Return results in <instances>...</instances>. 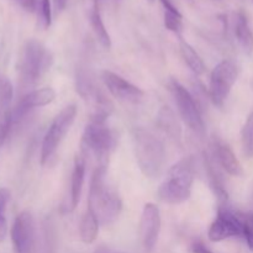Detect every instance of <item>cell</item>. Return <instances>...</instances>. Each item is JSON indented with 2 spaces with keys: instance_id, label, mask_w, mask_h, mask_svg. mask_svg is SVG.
I'll list each match as a JSON object with an SVG mask.
<instances>
[{
  "instance_id": "cell-4",
  "label": "cell",
  "mask_w": 253,
  "mask_h": 253,
  "mask_svg": "<svg viewBox=\"0 0 253 253\" xmlns=\"http://www.w3.org/2000/svg\"><path fill=\"white\" fill-rule=\"evenodd\" d=\"M53 56L44 44L36 40H30L25 43L20 54L17 71L22 85H35L51 69Z\"/></svg>"
},
{
  "instance_id": "cell-31",
  "label": "cell",
  "mask_w": 253,
  "mask_h": 253,
  "mask_svg": "<svg viewBox=\"0 0 253 253\" xmlns=\"http://www.w3.org/2000/svg\"><path fill=\"white\" fill-rule=\"evenodd\" d=\"M53 1V6L56 9L57 12H62L67 6V2L68 0H52Z\"/></svg>"
},
{
  "instance_id": "cell-16",
  "label": "cell",
  "mask_w": 253,
  "mask_h": 253,
  "mask_svg": "<svg viewBox=\"0 0 253 253\" xmlns=\"http://www.w3.org/2000/svg\"><path fill=\"white\" fill-rule=\"evenodd\" d=\"M84 177H85V160L83 156H77L71 177V193H69L68 204L66 207L67 212L73 211L78 207L83 190Z\"/></svg>"
},
{
  "instance_id": "cell-25",
  "label": "cell",
  "mask_w": 253,
  "mask_h": 253,
  "mask_svg": "<svg viewBox=\"0 0 253 253\" xmlns=\"http://www.w3.org/2000/svg\"><path fill=\"white\" fill-rule=\"evenodd\" d=\"M183 16L180 12H170L165 10V26L166 29L169 31L174 32V34L180 35L183 30Z\"/></svg>"
},
{
  "instance_id": "cell-21",
  "label": "cell",
  "mask_w": 253,
  "mask_h": 253,
  "mask_svg": "<svg viewBox=\"0 0 253 253\" xmlns=\"http://www.w3.org/2000/svg\"><path fill=\"white\" fill-rule=\"evenodd\" d=\"M158 126L165 131L167 135L170 136V138L175 141L180 140V127L178 124L177 118H175L174 113L170 110L167 106H163L158 113Z\"/></svg>"
},
{
  "instance_id": "cell-18",
  "label": "cell",
  "mask_w": 253,
  "mask_h": 253,
  "mask_svg": "<svg viewBox=\"0 0 253 253\" xmlns=\"http://www.w3.org/2000/svg\"><path fill=\"white\" fill-rule=\"evenodd\" d=\"M204 166L205 170H207L208 178H209L210 187L214 190L215 195H216L217 199L221 203H226L227 190L226 188H225L224 180H222L221 174H220L219 168H217L216 161L214 160L212 155L204 153Z\"/></svg>"
},
{
  "instance_id": "cell-8",
  "label": "cell",
  "mask_w": 253,
  "mask_h": 253,
  "mask_svg": "<svg viewBox=\"0 0 253 253\" xmlns=\"http://www.w3.org/2000/svg\"><path fill=\"white\" fill-rule=\"evenodd\" d=\"M170 91L185 125L198 135H204L205 124L194 96L177 81L170 82Z\"/></svg>"
},
{
  "instance_id": "cell-13",
  "label": "cell",
  "mask_w": 253,
  "mask_h": 253,
  "mask_svg": "<svg viewBox=\"0 0 253 253\" xmlns=\"http://www.w3.org/2000/svg\"><path fill=\"white\" fill-rule=\"evenodd\" d=\"M56 98V91L52 88H42L32 90L22 96L21 100L12 110V125L19 124L34 108H41L51 104Z\"/></svg>"
},
{
  "instance_id": "cell-29",
  "label": "cell",
  "mask_w": 253,
  "mask_h": 253,
  "mask_svg": "<svg viewBox=\"0 0 253 253\" xmlns=\"http://www.w3.org/2000/svg\"><path fill=\"white\" fill-rule=\"evenodd\" d=\"M21 6L24 7L26 11L34 12L37 7V0H19Z\"/></svg>"
},
{
  "instance_id": "cell-3",
  "label": "cell",
  "mask_w": 253,
  "mask_h": 253,
  "mask_svg": "<svg viewBox=\"0 0 253 253\" xmlns=\"http://www.w3.org/2000/svg\"><path fill=\"white\" fill-rule=\"evenodd\" d=\"M81 147L84 160L91 157L98 162L96 167L108 166L109 156L116 147V135L106 125V120L90 118L84 128Z\"/></svg>"
},
{
  "instance_id": "cell-22",
  "label": "cell",
  "mask_w": 253,
  "mask_h": 253,
  "mask_svg": "<svg viewBox=\"0 0 253 253\" xmlns=\"http://www.w3.org/2000/svg\"><path fill=\"white\" fill-rule=\"evenodd\" d=\"M180 53H182L183 59L187 63V66L194 72L195 74H203L205 72V63L202 57L198 54V52L190 46L188 42L180 40Z\"/></svg>"
},
{
  "instance_id": "cell-23",
  "label": "cell",
  "mask_w": 253,
  "mask_h": 253,
  "mask_svg": "<svg viewBox=\"0 0 253 253\" xmlns=\"http://www.w3.org/2000/svg\"><path fill=\"white\" fill-rule=\"evenodd\" d=\"M242 150L246 157L253 158V111L249 115L241 132Z\"/></svg>"
},
{
  "instance_id": "cell-7",
  "label": "cell",
  "mask_w": 253,
  "mask_h": 253,
  "mask_svg": "<svg viewBox=\"0 0 253 253\" xmlns=\"http://www.w3.org/2000/svg\"><path fill=\"white\" fill-rule=\"evenodd\" d=\"M239 77V66L231 59L220 62L210 76V99L216 106H222L229 98L232 86Z\"/></svg>"
},
{
  "instance_id": "cell-30",
  "label": "cell",
  "mask_w": 253,
  "mask_h": 253,
  "mask_svg": "<svg viewBox=\"0 0 253 253\" xmlns=\"http://www.w3.org/2000/svg\"><path fill=\"white\" fill-rule=\"evenodd\" d=\"M190 250H192L193 253H212L204 244H203V242L200 241L194 242V244L192 245V249Z\"/></svg>"
},
{
  "instance_id": "cell-20",
  "label": "cell",
  "mask_w": 253,
  "mask_h": 253,
  "mask_svg": "<svg viewBox=\"0 0 253 253\" xmlns=\"http://www.w3.org/2000/svg\"><path fill=\"white\" fill-rule=\"evenodd\" d=\"M90 25H91V29H93L94 34H95V37L98 39V41L100 42L101 46L106 49L110 48L111 39H110V35H109V32L106 31L103 19H101L99 2H94L93 4V9H91V11H90Z\"/></svg>"
},
{
  "instance_id": "cell-17",
  "label": "cell",
  "mask_w": 253,
  "mask_h": 253,
  "mask_svg": "<svg viewBox=\"0 0 253 253\" xmlns=\"http://www.w3.org/2000/svg\"><path fill=\"white\" fill-rule=\"evenodd\" d=\"M235 37L239 46L246 54H252L253 52V31L250 26L247 15L244 11H239L235 16Z\"/></svg>"
},
{
  "instance_id": "cell-34",
  "label": "cell",
  "mask_w": 253,
  "mask_h": 253,
  "mask_svg": "<svg viewBox=\"0 0 253 253\" xmlns=\"http://www.w3.org/2000/svg\"><path fill=\"white\" fill-rule=\"evenodd\" d=\"M148 1H150V2H153V1H155V0H148Z\"/></svg>"
},
{
  "instance_id": "cell-35",
  "label": "cell",
  "mask_w": 253,
  "mask_h": 253,
  "mask_svg": "<svg viewBox=\"0 0 253 253\" xmlns=\"http://www.w3.org/2000/svg\"><path fill=\"white\" fill-rule=\"evenodd\" d=\"M115 1H116V2H119V1H120V0H115Z\"/></svg>"
},
{
  "instance_id": "cell-24",
  "label": "cell",
  "mask_w": 253,
  "mask_h": 253,
  "mask_svg": "<svg viewBox=\"0 0 253 253\" xmlns=\"http://www.w3.org/2000/svg\"><path fill=\"white\" fill-rule=\"evenodd\" d=\"M36 11L39 25L43 30H47L52 24L51 0H37Z\"/></svg>"
},
{
  "instance_id": "cell-33",
  "label": "cell",
  "mask_w": 253,
  "mask_h": 253,
  "mask_svg": "<svg viewBox=\"0 0 253 253\" xmlns=\"http://www.w3.org/2000/svg\"><path fill=\"white\" fill-rule=\"evenodd\" d=\"M94 2H100V0H93Z\"/></svg>"
},
{
  "instance_id": "cell-14",
  "label": "cell",
  "mask_w": 253,
  "mask_h": 253,
  "mask_svg": "<svg viewBox=\"0 0 253 253\" xmlns=\"http://www.w3.org/2000/svg\"><path fill=\"white\" fill-rule=\"evenodd\" d=\"M211 155L214 160L216 161L217 166L221 167L225 172L229 173L230 175H234V177H242L244 175L241 163L237 160L232 148L225 141H222L219 137H214L211 143Z\"/></svg>"
},
{
  "instance_id": "cell-11",
  "label": "cell",
  "mask_w": 253,
  "mask_h": 253,
  "mask_svg": "<svg viewBox=\"0 0 253 253\" xmlns=\"http://www.w3.org/2000/svg\"><path fill=\"white\" fill-rule=\"evenodd\" d=\"M101 78H103L104 84L108 88V90L110 91L111 95L114 98L119 99V100L125 101V103L137 104L145 96V91L142 89L133 85L132 83H130L125 78L114 73V72L103 71Z\"/></svg>"
},
{
  "instance_id": "cell-15",
  "label": "cell",
  "mask_w": 253,
  "mask_h": 253,
  "mask_svg": "<svg viewBox=\"0 0 253 253\" xmlns=\"http://www.w3.org/2000/svg\"><path fill=\"white\" fill-rule=\"evenodd\" d=\"M14 90L6 78H0V146L4 145L12 125L11 101Z\"/></svg>"
},
{
  "instance_id": "cell-9",
  "label": "cell",
  "mask_w": 253,
  "mask_h": 253,
  "mask_svg": "<svg viewBox=\"0 0 253 253\" xmlns=\"http://www.w3.org/2000/svg\"><path fill=\"white\" fill-rule=\"evenodd\" d=\"M14 253H37L35 219L30 211H21L14 220L10 231Z\"/></svg>"
},
{
  "instance_id": "cell-6",
  "label": "cell",
  "mask_w": 253,
  "mask_h": 253,
  "mask_svg": "<svg viewBox=\"0 0 253 253\" xmlns=\"http://www.w3.org/2000/svg\"><path fill=\"white\" fill-rule=\"evenodd\" d=\"M77 116V106L68 105L54 118L52 124L49 125L46 135H44L43 141H42L41 148V165L44 166L49 162L52 157L56 155L62 140L69 128L73 125Z\"/></svg>"
},
{
  "instance_id": "cell-27",
  "label": "cell",
  "mask_w": 253,
  "mask_h": 253,
  "mask_svg": "<svg viewBox=\"0 0 253 253\" xmlns=\"http://www.w3.org/2000/svg\"><path fill=\"white\" fill-rule=\"evenodd\" d=\"M10 190L6 189V188H0V214L5 215L6 212L7 204L10 202Z\"/></svg>"
},
{
  "instance_id": "cell-19",
  "label": "cell",
  "mask_w": 253,
  "mask_h": 253,
  "mask_svg": "<svg viewBox=\"0 0 253 253\" xmlns=\"http://www.w3.org/2000/svg\"><path fill=\"white\" fill-rule=\"evenodd\" d=\"M99 221L91 210L86 209L79 224V236L84 244L89 245L95 241L99 232Z\"/></svg>"
},
{
  "instance_id": "cell-2",
  "label": "cell",
  "mask_w": 253,
  "mask_h": 253,
  "mask_svg": "<svg viewBox=\"0 0 253 253\" xmlns=\"http://www.w3.org/2000/svg\"><path fill=\"white\" fill-rule=\"evenodd\" d=\"M133 150L138 167L145 177L153 179L162 174L166 165V148L160 138L145 128H136Z\"/></svg>"
},
{
  "instance_id": "cell-5",
  "label": "cell",
  "mask_w": 253,
  "mask_h": 253,
  "mask_svg": "<svg viewBox=\"0 0 253 253\" xmlns=\"http://www.w3.org/2000/svg\"><path fill=\"white\" fill-rule=\"evenodd\" d=\"M194 182V161L184 158L175 163L168 172V177L160 187L158 195L162 202L170 205H178L187 202L192 194Z\"/></svg>"
},
{
  "instance_id": "cell-28",
  "label": "cell",
  "mask_w": 253,
  "mask_h": 253,
  "mask_svg": "<svg viewBox=\"0 0 253 253\" xmlns=\"http://www.w3.org/2000/svg\"><path fill=\"white\" fill-rule=\"evenodd\" d=\"M7 234V224L6 219H5V215L0 214V244L5 240Z\"/></svg>"
},
{
  "instance_id": "cell-10",
  "label": "cell",
  "mask_w": 253,
  "mask_h": 253,
  "mask_svg": "<svg viewBox=\"0 0 253 253\" xmlns=\"http://www.w3.org/2000/svg\"><path fill=\"white\" fill-rule=\"evenodd\" d=\"M209 240L220 242L236 236H244V215H240L221 205L217 211V216L209 229Z\"/></svg>"
},
{
  "instance_id": "cell-26",
  "label": "cell",
  "mask_w": 253,
  "mask_h": 253,
  "mask_svg": "<svg viewBox=\"0 0 253 253\" xmlns=\"http://www.w3.org/2000/svg\"><path fill=\"white\" fill-rule=\"evenodd\" d=\"M244 237L249 249L253 251V212L244 215Z\"/></svg>"
},
{
  "instance_id": "cell-32",
  "label": "cell",
  "mask_w": 253,
  "mask_h": 253,
  "mask_svg": "<svg viewBox=\"0 0 253 253\" xmlns=\"http://www.w3.org/2000/svg\"><path fill=\"white\" fill-rule=\"evenodd\" d=\"M251 203L253 205V185H252V189H251Z\"/></svg>"
},
{
  "instance_id": "cell-12",
  "label": "cell",
  "mask_w": 253,
  "mask_h": 253,
  "mask_svg": "<svg viewBox=\"0 0 253 253\" xmlns=\"http://www.w3.org/2000/svg\"><path fill=\"white\" fill-rule=\"evenodd\" d=\"M161 212L157 205L147 203L143 207L142 216H141L140 234L145 251L152 252L158 241L161 231Z\"/></svg>"
},
{
  "instance_id": "cell-1",
  "label": "cell",
  "mask_w": 253,
  "mask_h": 253,
  "mask_svg": "<svg viewBox=\"0 0 253 253\" xmlns=\"http://www.w3.org/2000/svg\"><path fill=\"white\" fill-rule=\"evenodd\" d=\"M106 170L108 166L95 168L91 175L88 198V209L94 212L101 225L114 224L123 210V202L118 192L106 183Z\"/></svg>"
},
{
  "instance_id": "cell-36",
  "label": "cell",
  "mask_w": 253,
  "mask_h": 253,
  "mask_svg": "<svg viewBox=\"0 0 253 253\" xmlns=\"http://www.w3.org/2000/svg\"><path fill=\"white\" fill-rule=\"evenodd\" d=\"M98 253H100V252H98ZM105 253H106V252H105Z\"/></svg>"
}]
</instances>
